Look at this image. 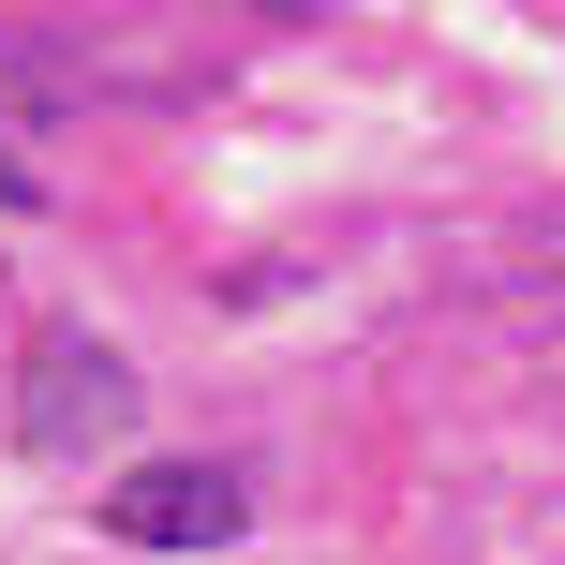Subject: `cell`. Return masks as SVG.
I'll list each match as a JSON object with an SVG mask.
<instances>
[{
    "label": "cell",
    "mask_w": 565,
    "mask_h": 565,
    "mask_svg": "<svg viewBox=\"0 0 565 565\" xmlns=\"http://www.w3.org/2000/svg\"><path fill=\"white\" fill-rule=\"evenodd\" d=\"M0 209H45V179H30V164H15V149H0Z\"/></svg>",
    "instance_id": "cell-3"
},
{
    "label": "cell",
    "mask_w": 565,
    "mask_h": 565,
    "mask_svg": "<svg viewBox=\"0 0 565 565\" xmlns=\"http://www.w3.org/2000/svg\"><path fill=\"white\" fill-rule=\"evenodd\" d=\"M238 521H254L238 461H135V477H105V536H135V551H224Z\"/></svg>",
    "instance_id": "cell-2"
},
{
    "label": "cell",
    "mask_w": 565,
    "mask_h": 565,
    "mask_svg": "<svg viewBox=\"0 0 565 565\" xmlns=\"http://www.w3.org/2000/svg\"><path fill=\"white\" fill-rule=\"evenodd\" d=\"M119 431H135V358H119L105 328H30V358H15V447L30 461H105Z\"/></svg>",
    "instance_id": "cell-1"
}]
</instances>
